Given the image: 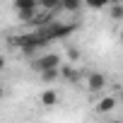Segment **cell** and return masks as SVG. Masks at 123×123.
<instances>
[{
    "mask_svg": "<svg viewBox=\"0 0 123 123\" xmlns=\"http://www.w3.org/2000/svg\"><path fill=\"white\" fill-rule=\"evenodd\" d=\"M111 17H113V19H123V3L111 5Z\"/></svg>",
    "mask_w": 123,
    "mask_h": 123,
    "instance_id": "14",
    "label": "cell"
},
{
    "mask_svg": "<svg viewBox=\"0 0 123 123\" xmlns=\"http://www.w3.org/2000/svg\"><path fill=\"white\" fill-rule=\"evenodd\" d=\"M60 77V68H53V70H43L41 73V80L43 82H53V80H58Z\"/></svg>",
    "mask_w": 123,
    "mask_h": 123,
    "instance_id": "9",
    "label": "cell"
},
{
    "mask_svg": "<svg viewBox=\"0 0 123 123\" xmlns=\"http://www.w3.org/2000/svg\"><path fill=\"white\" fill-rule=\"evenodd\" d=\"M104 87H106L104 73H89V75H87V89H89V92H101Z\"/></svg>",
    "mask_w": 123,
    "mask_h": 123,
    "instance_id": "3",
    "label": "cell"
},
{
    "mask_svg": "<svg viewBox=\"0 0 123 123\" xmlns=\"http://www.w3.org/2000/svg\"><path fill=\"white\" fill-rule=\"evenodd\" d=\"M118 99H121V101H123V89H121V94H118Z\"/></svg>",
    "mask_w": 123,
    "mask_h": 123,
    "instance_id": "16",
    "label": "cell"
},
{
    "mask_svg": "<svg viewBox=\"0 0 123 123\" xmlns=\"http://www.w3.org/2000/svg\"><path fill=\"white\" fill-rule=\"evenodd\" d=\"M60 77H65V80H75L77 75H75V70H73L70 65H60Z\"/></svg>",
    "mask_w": 123,
    "mask_h": 123,
    "instance_id": "12",
    "label": "cell"
},
{
    "mask_svg": "<svg viewBox=\"0 0 123 123\" xmlns=\"http://www.w3.org/2000/svg\"><path fill=\"white\" fill-rule=\"evenodd\" d=\"M48 41H55V39H65V36H70L73 31H75V24H65V22H51V24H46V27H41L39 29Z\"/></svg>",
    "mask_w": 123,
    "mask_h": 123,
    "instance_id": "1",
    "label": "cell"
},
{
    "mask_svg": "<svg viewBox=\"0 0 123 123\" xmlns=\"http://www.w3.org/2000/svg\"><path fill=\"white\" fill-rule=\"evenodd\" d=\"M34 70L36 73H43V70H53V68H60L63 65V60H60L58 53H41L39 58H34Z\"/></svg>",
    "mask_w": 123,
    "mask_h": 123,
    "instance_id": "2",
    "label": "cell"
},
{
    "mask_svg": "<svg viewBox=\"0 0 123 123\" xmlns=\"http://www.w3.org/2000/svg\"><path fill=\"white\" fill-rule=\"evenodd\" d=\"M53 15L55 12H48V10H39V15L29 22L31 27H36V29H41V27H46V24H51L53 22Z\"/></svg>",
    "mask_w": 123,
    "mask_h": 123,
    "instance_id": "4",
    "label": "cell"
},
{
    "mask_svg": "<svg viewBox=\"0 0 123 123\" xmlns=\"http://www.w3.org/2000/svg\"><path fill=\"white\" fill-rule=\"evenodd\" d=\"M15 7L24 10V7H39V0H15Z\"/></svg>",
    "mask_w": 123,
    "mask_h": 123,
    "instance_id": "11",
    "label": "cell"
},
{
    "mask_svg": "<svg viewBox=\"0 0 123 123\" xmlns=\"http://www.w3.org/2000/svg\"><path fill=\"white\" fill-rule=\"evenodd\" d=\"M41 104H43V106H55V104H58V92L51 89V87L43 89V92H41Z\"/></svg>",
    "mask_w": 123,
    "mask_h": 123,
    "instance_id": "6",
    "label": "cell"
},
{
    "mask_svg": "<svg viewBox=\"0 0 123 123\" xmlns=\"http://www.w3.org/2000/svg\"><path fill=\"white\" fill-rule=\"evenodd\" d=\"M82 5V0H63V10L65 12H77Z\"/></svg>",
    "mask_w": 123,
    "mask_h": 123,
    "instance_id": "10",
    "label": "cell"
},
{
    "mask_svg": "<svg viewBox=\"0 0 123 123\" xmlns=\"http://www.w3.org/2000/svg\"><path fill=\"white\" fill-rule=\"evenodd\" d=\"M39 10L41 7H24V10H17V17H19V22H31L39 15Z\"/></svg>",
    "mask_w": 123,
    "mask_h": 123,
    "instance_id": "8",
    "label": "cell"
},
{
    "mask_svg": "<svg viewBox=\"0 0 123 123\" xmlns=\"http://www.w3.org/2000/svg\"><path fill=\"white\" fill-rule=\"evenodd\" d=\"M39 7L48 12H60L63 10V0H39Z\"/></svg>",
    "mask_w": 123,
    "mask_h": 123,
    "instance_id": "7",
    "label": "cell"
},
{
    "mask_svg": "<svg viewBox=\"0 0 123 123\" xmlns=\"http://www.w3.org/2000/svg\"><path fill=\"white\" fill-rule=\"evenodd\" d=\"M116 97H104V99H99L97 101V113H109V111H113L116 109Z\"/></svg>",
    "mask_w": 123,
    "mask_h": 123,
    "instance_id": "5",
    "label": "cell"
},
{
    "mask_svg": "<svg viewBox=\"0 0 123 123\" xmlns=\"http://www.w3.org/2000/svg\"><path fill=\"white\" fill-rule=\"evenodd\" d=\"M85 3H87V7H92V10H101V7L109 5V0H85Z\"/></svg>",
    "mask_w": 123,
    "mask_h": 123,
    "instance_id": "13",
    "label": "cell"
},
{
    "mask_svg": "<svg viewBox=\"0 0 123 123\" xmlns=\"http://www.w3.org/2000/svg\"><path fill=\"white\" fill-rule=\"evenodd\" d=\"M121 43H123V31H121Z\"/></svg>",
    "mask_w": 123,
    "mask_h": 123,
    "instance_id": "17",
    "label": "cell"
},
{
    "mask_svg": "<svg viewBox=\"0 0 123 123\" xmlns=\"http://www.w3.org/2000/svg\"><path fill=\"white\" fill-rule=\"evenodd\" d=\"M111 123H121V121H111Z\"/></svg>",
    "mask_w": 123,
    "mask_h": 123,
    "instance_id": "18",
    "label": "cell"
},
{
    "mask_svg": "<svg viewBox=\"0 0 123 123\" xmlns=\"http://www.w3.org/2000/svg\"><path fill=\"white\" fill-rule=\"evenodd\" d=\"M118 3H123V0H109V5H118Z\"/></svg>",
    "mask_w": 123,
    "mask_h": 123,
    "instance_id": "15",
    "label": "cell"
}]
</instances>
